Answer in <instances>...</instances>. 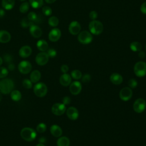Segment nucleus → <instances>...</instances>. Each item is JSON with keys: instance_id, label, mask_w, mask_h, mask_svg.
Returning a JSON list of instances; mask_svg holds the SVG:
<instances>
[{"instance_id": "nucleus-1", "label": "nucleus", "mask_w": 146, "mask_h": 146, "mask_svg": "<svg viewBox=\"0 0 146 146\" xmlns=\"http://www.w3.org/2000/svg\"><path fill=\"white\" fill-rule=\"evenodd\" d=\"M13 81L9 78L3 79L0 81V92L3 94H9L14 88Z\"/></svg>"}, {"instance_id": "nucleus-2", "label": "nucleus", "mask_w": 146, "mask_h": 146, "mask_svg": "<svg viewBox=\"0 0 146 146\" xmlns=\"http://www.w3.org/2000/svg\"><path fill=\"white\" fill-rule=\"evenodd\" d=\"M21 137L26 141H33L36 137V131L30 127H25L21 131Z\"/></svg>"}, {"instance_id": "nucleus-3", "label": "nucleus", "mask_w": 146, "mask_h": 146, "mask_svg": "<svg viewBox=\"0 0 146 146\" xmlns=\"http://www.w3.org/2000/svg\"><path fill=\"white\" fill-rule=\"evenodd\" d=\"M90 32L94 35H99L103 31V23L98 20H92L90 22L88 25Z\"/></svg>"}, {"instance_id": "nucleus-4", "label": "nucleus", "mask_w": 146, "mask_h": 146, "mask_svg": "<svg viewBox=\"0 0 146 146\" xmlns=\"http://www.w3.org/2000/svg\"><path fill=\"white\" fill-rule=\"evenodd\" d=\"M33 90L35 95L36 96L42 98L44 96L47 94V87L44 83L42 82H39L35 84Z\"/></svg>"}, {"instance_id": "nucleus-5", "label": "nucleus", "mask_w": 146, "mask_h": 146, "mask_svg": "<svg viewBox=\"0 0 146 146\" xmlns=\"http://www.w3.org/2000/svg\"><path fill=\"white\" fill-rule=\"evenodd\" d=\"M134 73L138 77H143L146 75V63L143 61L137 62L133 68Z\"/></svg>"}, {"instance_id": "nucleus-6", "label": "nucleus", "mask_w": 146, "mask_h": 146, "mask_svg": "<svg viewBox=\"0 0 146 146\" xmlns=\"http://www.w3.org/2000/svg\"><path fill=\"white\" fill-rule=\"evenodd\" d=\"M93 39L92 34L88 31H82L78 34V40L83 44L90 43Z\"/></svg>"}, {"instance_id": "nucleus-7", "label": "nucleus", "mask_w": 146, "mask_h": 146, "mask_svg": "<svg viewBox=\"0 0 146 146\" xmlns=\"http://www.w3.org/2000/svg\"><path fill=\"white\" fill-rule=\"evenodd\" d=\"M146 108V102L145 100L143 98L137 99L133 104V108L135 112L136 113H141L143 112Z\"/></svg>"}, {"instance_id": "nucleus-8", "label": "nucleus", "mask_w": 146, "mask_h": 146, "mask_svg": "<svg viewBox=\"0 0 146 146\" xmlns=\"http://www.w3.org/2000/svg\"><path fill=\"white\" fill-rule=\"evenodd\" d=\"M18 68L21 73L23 74H27L31 71L32 66L29 61L23 60L19 63Z\"/></svg>"}, {"instance_id": "nucleus-9", "label": "nucleus", "mask_w": 146, "mask_h": 146, "mask_svg": "<svg viewBox=\"0 0 146 146\" xmlns=\"http://www.w3.org/2000/svg\"><path fill=\"white\" fill-rule=\"evenodd\" d=\"M66 110V106L63 103H55L51 107V111L53 114L56 116H60L63 115Z\"/></svg>"}, {"instance_id": "nucleus-10", "label": "nucleus", "mask_w": 146, "mask_h": 146, "mask_svg": "<svg viewBox=\"0 0 146 146\" xmlns=\"http://www.w3.org/2000/svg\"><path fill=\"white\" fill-rule=\"evenodd\" d=\"M49 56L47 52H41L38 53L35 57V62L39 66L46 64L48 61Z\"/></svg>"}, {"instance_id": "nucleus-11", "label": "nucleus", "mask_w": 146, "mask_h": 146, "mask_svg": "<svg viewBox=\"0 0 146 146\" xmlns=\"http://www.w3.org/2000/svg\"><path fill=\"white\" fill-rule=\"evenodd\" d=\"M132 96V91L129 87L123 88L119 92V97L123 101L129 100Z\"/></svg>"}, {"instance_id": "nucleus-12", "label": "nucleus", "mask_w": 146, "mask_h": 146, "mask_svg": "<svg viewBox=\"0 0 146 146\" xmlns=\"http://www.w3.org/2000/svg\"><path fill=\"white\" fill-rule=\"evenodd\" d=\"M81 26L80 23L76 21H72L68 26V30L70 34L72 35H77L80 32Z\"/></svg>"}, {"instance_id": "nucleus-13", "label": "nucleus", "mask_w": 146, "mask_h": 146, "mask_svg": "<svg viewBox=\"0 0 146 146\" xmlns=\"http://www.w3.org/2000/svg\"><path fill=\"white\" fill-rule=\"evenodd\" d=\"M61 36V31L58 28L52 29L48 34V39L51 42L58 41Z\"/></svg>"}, {"instance_id": "nucleus-14", "label": "nucleus", "mask_w": 146, "mask_h": 146, "mask_svg": "<svg viewBox=\"0 0 146 146\" xmlns=\"http://www.w3.org/2000/svg\"><path fill=\"white\" fill-rule=\"evenodd\" d=\"M70 92L74 95H78L82 90V85L81 83L78 81H75L72 82L69 87Z\"/></svg>"}, {"instance_id": "nucleus-15", "label": "nucleus", "mask_w": 146, "mask_h": 146, "mask_svg": "<svg viewBox=\"0 0 146 146\" xmlns=\"http://www.w3.org/2000/svg\"><path fill=\"white\" fill-rule=\"evenodd\" d=\"M30 33L31 35L35 38H38L40 37L42 34L41 29L38 26L34 24H32L30 26Z\"/></svg>"}, {"instance_id": "nucleus-16", "label": "nucleus", "mask_w": 146, "mask_h": 146, "mask_svg": "<svg viewBox=\"0 0 146 146\" xmlns=\"http://www.w3.org/2000/svg\"><path fill=\"white\" fill-rule=\"evenodd\" d=\"M66 114L67 117L72 120H76L79 116V112L78 110L74 107H69L66 111Z\"/></svg>"}, {"instance_id": "nucleus-17", "label": "nucleus", "mask_w": 146, "mask_h": 146, "mask_svg": "<svg viewBox=\"0 0 146 146\" xmlns=\"http://www.w3.org/2000/svg\"><path fill=\"white\" fill-rule=\"evenodd\" d=\"M32 53V49L29 46H22L19 51V55L21 58H26L29 57Z\"/></svg>"}, {"instance_id": "nucleus-18", "label": "nucleus", "mask_w": 146, "mask_h": 146, "mask_svg": "<svg viewBox=\"0 0 146 146\" xmlns=\"http://www.w3.org/2000/svg\"><path fill=\"white\" fill-rule=\"evenodd\" d=\"M59 82L63 86H68L71 84V77L68 74H63L59 78Z\"/></svg>"}, {"instance_id": "nucleus-19", "label": "nucleus", "mask_w": 146, "mask_h": 146, "mask_svg": "<svg viewBox=\"0 0 146 146\" xmlns=\"http://www.w3.org/2000/svg\"><path fill=\"white\" fill-rule=\"evenodd\" d=\"M11 39L10 34L6 30H0V43H6Z\"/></svg>"}, {"instance_id": "nucleus-20", "label": "nucleus", "mask_w": 146, "mask_h": 146, "mask_svg": "<svg viewBox=\"0 0 146 146\" xmlns=\"http://www.w3.org/2000/svg\"><path fill=\"white\" fill-rule=\"evenodd\" d=\"M50 132L55 137H60L62 134V129L59 125L53 124L50 127Z\"/></svg>"}, {"instance_id": "nucleus-21", "label": "nucleus", "mask_w": 146, "mask_h": 146, "mask_svg": "<svg viewBox=\"0 0 146 146\" xmlns=\"http://www.w3.org/2000/svg\"><path fill=\"white\" fill-rule=\"evenodd\" d=\"M110 81L114 84L119 85L123 82V77L117 73H113L110 76Z\"/></svg>"}, {"instance_id": "nucleus-22", "label": "nucleus", "mask_w": 146, "mask_h": 146, "mask_svg": "<svg viewBox=\"0 0 146 146\" xmlns=\"http://www.w3.org/2000/svg\"><path fill=\"white\" fill-rule=\"evenodd\" d=\"M41 78V73L38 70H34L30 74V78L32 83H37Z\"/></svg>"}, {"instance_id": "nucleus-23", "label": "nucleus", "mask_w": 146, "mask_h": 146, "mask_svg": "<svg viewBox=\"0 0 146 146\" xmlns=\"http://www.w3.org/2000/svg\"><path fill=\"white\" fill-rule=\"evenodd\" d=\"M36 47L39 50L42 52H44L48 50V44L47 42L43 39L39 40L36 43Z\"/></svg>"}, {"instance_id": "nucleus-24", "label": "nucleus", "mask_w": 146, "mask_h": 146, "mask_svg": "<svg viewBox=\"0 0 146 146\" xmlns=\"http://www.w3.org/2000/svg\"><path fill=\"white\" fill-rule=\"evenodd\" d=\"M15 5V0H2V6L6 10L12 9Z\"/></svg>"}, {"instance_id": "nucleus-25", "label": "nucleus", "mask_w": 146, "mask_h": 146, "mask_svg": "<svg viewBox=\"0 0 146 146\" xmlns=\"http://www.w3.org/2000/svg\"><path fill=\"white\" fill-rule=\"evenodd\" d=\"M56 144L57 146H70V141L67 137L62 136L58 139Z\"/></svg>"}, {"instance_id": "nucleus-26", "label": "nucleus", "mask_w": 146, "mask_h": 146, "mask_svg": "<svg viewBox=\"0 0 146 146\" xmlns=\"http://www.w3.org/2000/svg\"><path fill=\"white\" fill-rule=\"evenodd\" d=\"M10 97L13 101L18 102L22 98V94L18 90H13L10 92Z\"/></svg>"}, {"instance_id": "nucleus-27", "label": "nucleus", "mask_w": 146, "mask_h": 146, "mask_svg": "<svg viewBox=\"0 0 146 146\" xmlns=\"http://www.w3.org/2000/svg\"><path fill=\"white\" fill-rule=\"evenodd\" d=\"M130 48L132 51L134 52H137V51H140L142 49V45L141 44L137 41H134L132 42L131 44H130Z\"/></svg>"}, {"instance_id": "nucleus-28", "label": "nucleus", "mask_w": 146, "mask_h": 146, "mask_svg": "<svg viewBox=\"0 0 146 146\" xmlns=\"http://www.w3.org/2000/svg\"><path fill=\"white\" fill-rule=\"evenodd\" d=\"M29 3L33 8L38 9L43 5V0H29Z\"/></svg>"}, {"instance_id": "nucleus-29", "label": "nucleus", "mask_w": 146, "mask_h": 146, "mask_svg": "<svg viewBox=\"0 0 146 146\" xmlns=\"http://www.w3.org/2000/svg\"><path fill=\"white\" fill-rule=\"evenodd\" d=\"M48 25L52 27H56L59 24V19L56 17H51L48 20Z\"/></svg>"}, {"instance_id": "nucleus-30", "label": "nucleus", "mask_w": 146, "mask_h": 146, "mask_svg": "<svg viewBox=\"0 0 146 146\" xmlns=\"http://www.w3.org/2000/svg\"><path fill=\"white\" fill-rule=\"evenodd\" d=\"M30 7V3L27 2L22 3L19 7V11L22 13H26L28 11Z\"/></svg>"}, {"instance_id": "nucleus-31", "label": "nucleus", "mask_w": 146, "mask_h": 146, "mask_svg": "<svg viewBox=\"0 0 146 146\" xmlns=\"http://www.w3.org/2000/svg\"><path fill=\"white\" fill-rule=\"evenodd\" d=\"M82 72L78 70H74L72 71L71 72V76L73 79L76 80L80 79L82 78Z\"/></svg>"}, {"instance_id": "nucleus-32", "label": "nucleus", "mask_w": 146, "mask_h": 146, "mask_svg": "<svg viewBox=\"0 0 146 146\" xmlns=\"http://www.w3.org/2000/svg\"><path fill=\"white\" fill-rule=\"evenodd\" d=\"M47 128L46 125L43 123H40L38 124L36 127V130L39 133H43L46 131Z\"/></svg>"}, {"instance_id": "nucleus-33", "label": "nucleus", "mask_w": 146, "mask_h": 146, "mask_svg": "<svg viewBox=\"0 0 146 146\" xmlns=\"http://www.w3.org/2000/svg\"><path fill=\"white\" fill-rule=\"evenodd\" d=\"M32 24H33V22L30 21L28 18H23L21 22V26L23 28H27V27H30Z\"/></svg>"}, {"instance_id": "nucleus-34", "label": "nucleus", "mask_w": 146, "mask_h": 146, "mask_svg": "<svg viewBox=\"0 0 146 146\" xmlns=\"http://www.w3.org/2000/svg\"><path fill=\"white\" fill-rule=\"evenodd\" d=\"M32 82L30 79H25L22 82L23 86L26 89H30L32 87Z\"/></svg>"}, {"instance_id": "nucleus-35", "label": "nucleus", "mask_w": 146, "mask_h": 146, "mask_svg": "<svg viewBox=\"0 0 146 146\" xmlns=\"http://www.w3.org/2000/svg\"><path fill=\"white\" fill-rule=\"evenodd\" d=\"M27 18L31 22H34L36 21V19L38 18V16H37V14L35 12L33 11V12H30L28 14Z\"/></svg>"}, {"instance_id": "nucleus-36", "label": "nucleus", "mask_w": 146, "mask_h": 146, "mask_svg": "<svg viewBox=\"0 0 146 146\" xmlns=\"http://www.w3.org/2000/svg\"><path fill=\"white\" fill-rule=\"evenodd\" d=\"M9 74L8 70L4 67H0V78H5Z\"/></svg>"}, {"instance_id": "nucleus-37", "label": "nucleus", "mask_w": 146, "mask_h": 146, "mask_svg": "<svg viewBox=\"0 0 146 146\" xmlns=\"http://www.w3.org/2000/svg\"><path fill=\"white\" fill-rule=\"evenodd\" d=\"M52 9L49 6H44L42 8V13L46 16H49L52 14Z\"/></svg>"}, {"instance_id": "nucleus-38", "label": "nucleus", "mask_w": 146, "mask_h": 146, "mask_svg": "<svg viewBox=\"0 0 146 146\" xmlns=\"http://www.w3.org/2000/svg\"><path fill=\"white\" fill-rule=\"evenodd\" d=\"M128 84L129 86V88H135L137 86V81L134 79H131L128 80Z\"/></svg>"}, {"instance_id": "nucleus-39", "label": "nucleus", "mask_w": 146, "mask_h": 146, "mask_svg": "<svg viewBox=\"0 0 146 146\" xmlns=\"http://www.w3.org/2000/svg\"><path fill=\"white\" fill-rule=\"evenodd\" d=\"M47 54H48L49 57H50V58H54V57L56 56L57 53H56V50L55 49H54V48H49L47 50Z\"/></svg>"}, {"instance_id": "nucleus-40", "label": "nucleus", "mask_w": 146, "mask_h": 146, "mask_svg": "<svg viewBox=\"0 0 146 146\" xmlns=\"http://www.w3.org/2000/svg\"><path fill=\"white\" fill-rule=\"evenodd\" d=\"M89 17L92 20H95L98 17V13L94 10L91 11L89 14Z\"/></svg>"}, {"instance_id": "nucleus-41", "label": "nucleus", "mask_w": 146, "mask_h": 146, "mask_svg": "<svg viewBox=\"0 0 146 146\" xmlns=\"http://www.w3.org/2000/svg\"><path fill=\"white\" fill-rule=\"evenodd\" d=\"M3 60L7 63H11L12 61V56L11 55L6 54L3 56Z\"/></svg>"}, {"instance_id": "nucleus-42", "label": "nucleus", "mask_w": 146, "mask_h": 146, "mask_svg": "<svg viewBox=\"0 0 146 146\" xmlns=\"http://www.w3.org/2000/svg\"><path fill=\"white\" fill-rule=\"evenodd\" d=\"M91 80V76L89 74H85L82 78V82L83 83H87Z\"/></svg>"}, {"instance_id": "nucleus-43", "label": "nucleus", "mask_w": 146, "mask_h": 146, "mask_svg": "<svg viewBox=\"0 0 146 146\" xmlns=\"http://www.w3.org/2000/svg\"><path fill=\"white\" fill-rule=\"evenodd\" d=\"M71 102V99L69 96H65L62 99V103L64 105H68Z\"/></svg>"}, {"instance_id": "nucleus-44", "label": "nucleus", "mask_w": 146, "mask_h": 146, "mask_svg": "<svg viewBox=\"0 0 146 146\" xmlns=\"http://www.w3.org/2000/svg\"><path fill=\"white\" fill-rule=\"evenodd\" d=\"M60 70H61V71L63 74L67 73L68 72V66L66 65V64L62 65V66L60 67Z\"/></svg>"}, {"instance_id": "nucleus-45", "label": "nucleus", "mask_w": 146, "mask_h": 146, "mask_svg": "<svg viewBox=\"0 0 146 146\" xmlns=\"http://www.w3.org/2000/svg\"><path fill=\"white\" fill-rule=\"evenodd\" d=\"M140 11L143 14H146V2H144L141 4L140 6Z\"/></svg>"}, {"instance_id": "nucleus-46", "label": "nucleus", "mask_w": 146, "mask_h": 146, "mask_svg": "<svg viewBox=\"0 0 146 146\" xmlns=\"http://www.w3.org/2000/svg\"><path fill=\"white\" fill-rule=\"evenodd\" d=\"M15 68V66L14 64L11 63H9V66H8V69L10 71H13L14 69Z\"/></svg>"}, {"instance_id": "nucleus-47", "label": "nucleus", "mask_w": 146, "mask_h": 146, "mask_svg": "<svg viewBox=\"0 0 146 146\" xmlns=\"http://www.w3.org/2000/svg\"><path fill=\"white\" fill-rule=\"evenodd\" d=\"M139 56L140 57V58H144L145 57V52H143V51H139Z\"/></svg>"}, {"instance_id": "nucleus-48", "label": "nucleus", "mask_w": 146, "mask_h": 146, "mask_svg": "<svg viewBox=\"0 0 146 146\" xmlns=\"http://www.w3.org/2000/svg\"><path fill=\"white\" fill-rule=\"evenodd\" d=\"M46 139L44 137H40L39 139V143H42V144H43V143H44L46 142Z\"/></svg>"}, {"instance_id": "nucleus-49", "label": "nucleus", "mask_w": 146, "mask_h": 146, "mask_svg": "<svg viewBox=\"0 0 146 146\" xmlns=\"http://www.w3.org/2000/svg\"><path fill=\"white\" fill-rule=\"evenodd\" d=\"M5 15V10L2 9H0V18L3 17Z\"/></svg>"}, {"instance_id": "nucleus-50", "label": "nucleus", "mask_w": 146, "mask_h": 146, "mask_svg": "<svg viewBox=\"0 0 146 146\" xmlns=\"http://www.w3.org/2000/svg\"><path fill=\"white\" fill-rule=\"evenodd\" d=\"M44 1L47 3H52L56 1V0H44Z\"/></svg>"}, {"instance_id": "nucleus-51", "label": "nucleus", "mask_w": 146, "mask_h": 146, "mask_svg": "<svg viewBox=\"0 0 146 146\" xmlns=\"http://www.w3.org/2000/svg\"><path fill=\"white\" fill-rule=\"evenodd\" d=\"M36 146H45V145L43 144H42V143H39Z\"/></svg>"}, {"instance_id": "nucleus-52", "label": "nucleus", "mask_w": 146, "mask_h": 146, "mask_svg": "<svg viewBox=\"0 0 146 146\" xmlns=\"http://www.w3.org/2000/svg\"><path fill=\"white\" fill-rule=\"evenodd\" d=\"M2 63H3V59L1 57H0V66L2 64Z\"/></svg>"}, {"instance_id": "nucleus-53", "label": "nucleus", "mask_w": 146, "mask_h": 146, "mask_svg": "<svg viewBox=\"0 0 146 146\" xmlns=\"http://www.w3.org/2000/svg\"><path fill=\"white\" fill-rule=\"evenodd\" d=\"M1 99H2V95H1V93L0 92V102H1Z\"/></svg>"}, {"instance_id": "nucleus-54", "label": "nucleus", "mask_w": 146, "mask_h": 146, "mask_svg": "<svg viewBox=\"0 0 146 146\" xmlns=\"http://www.w3.org/2000/svg\"><path fill=\"white\" fill-rule=\"evenodd\" d=\"M20 1H26V0H20Z\"/></svg>"}, {"instance_id": "nucleus-55", "label": "nucleus", "mask_w": 146, "mask_h": 146, "mask_svg": "<svg viewBox=\"0 0 146 146\" xmlns=\"http://www.w3.org/2000/svg\"><path fill=\"white\" fill-rule=\"evenodd\" d=\"M145 49H146V46H145Z\"/></svg>"}]
</instances>
